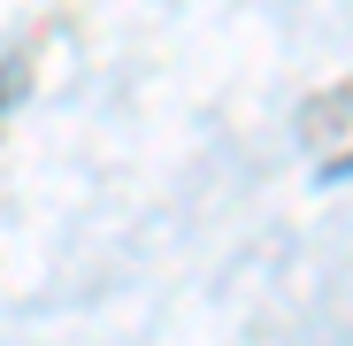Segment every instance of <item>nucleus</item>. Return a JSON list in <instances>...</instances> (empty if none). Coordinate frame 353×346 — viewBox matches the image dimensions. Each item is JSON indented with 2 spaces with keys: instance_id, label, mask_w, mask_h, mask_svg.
<instances>
[{
  "instance_id": "obj_1",
  "label": "nucleus",
  "mask_w": 353,
  "mask_h": 346,
  "mask_svg": "<svg viewBox=\"0 0 353 346\" xmlns=\"http://www.w3.org/2000/svg\"><path fill=\"white\" fill-rule=\"evenodd\" d=\"M0 100H8V77H0Z\"/></svg>"
}]
</instances>
